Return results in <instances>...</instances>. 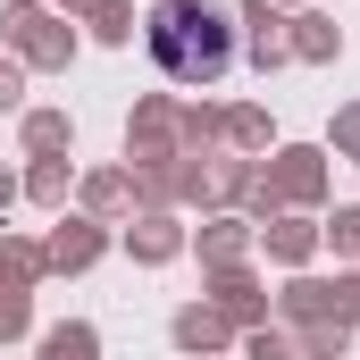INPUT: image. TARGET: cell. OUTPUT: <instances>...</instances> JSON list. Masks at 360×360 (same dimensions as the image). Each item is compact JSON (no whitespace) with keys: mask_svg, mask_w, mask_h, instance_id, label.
<instances>
[{"mask_svg":"<svg viewBox=\"0 0 360 360\" xmlns=\"http://www.w3.org/2000/svg\"><path fill=\"white\" fill-rule=\"evenodd\" d=\"M151 59L168 84H218L235 68V17L218 0H160L151 8Z\"/></svg>","mask_w":360,"mask_h":360,"instance_id":"obj_1","label":"cell"}]
</instances>
